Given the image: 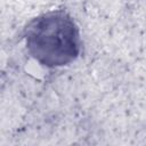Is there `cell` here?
Returning <instances> with one entry per match:
<instances>
[{
	"label": "cell",
	"instance_id": "1",
	"mask_svg": "<svg viewBox=\"0 0 146 146\" xmlns=\"http://www.w3.org/2000/svg\"><path fill=\"white\" fill-rule=\"evenodd\" d=\"M35 57L46 64L63 65L78 50V34L71 21L59 16L44 17L35 22L27 38Z\"/></svg>",
	"mask_w": 146,
	"mask_h": 146
}]
</instances>
